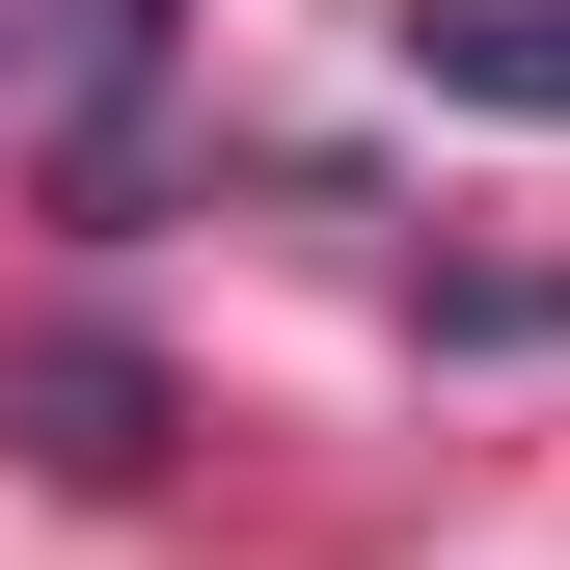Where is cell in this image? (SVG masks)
<instances>
[{
    "label": "cell",
    "instance_id": "6da1fadb",
    "mask_svg": "<svg viewBox=\"0 0 570 570\" xmlns=\"http://www.w3.org/2000/svg\"><path fill=\"white\" fill-rule=\"evenodd\" d=\"M0 435H28L55 489H136V462H164V353H136V326H28V353H0Z\"/></svg>",
    "mask_w": 570,
    "mask_h": 570
},
{
    "label": "cell",
    "instance_id": "7a4b0ae2",
    "mask_svg": "<svg viewBox=\"0 0 570 570\" xmlns=\"http://www.w3.org/2000/svg\"><path fill=\"white\" fill-rule=\"evenodd\" d=\"M407 82L435 109H570V0H407Z\"/></svg>",
    "mask_w": 570,
    "mask_h": 570
}]
</instances>
